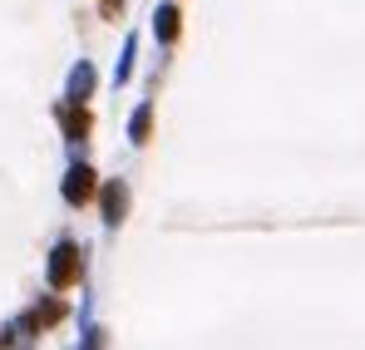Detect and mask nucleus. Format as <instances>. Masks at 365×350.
I'll return each instance as SVG.
<instances>
[{"label": "nucleus", "instance_id": "1", "mask_svg": "<svg viewBox=\"0 0 365 350\" xmlns=\"http://www.w3.org/2000/svg\"><path fill=\"white\" fill-rule=\"evenodd\" d=\"M84 267H79V252L74 247H60V262H55V287H74V277H79Z\"/></svg>", "mask_w": 365, "mask_h": 350}, {"label": "nucleus", "instance_id": "2", "mask_svg": "<svg viewBox=\"0 0 365 350\" xmlns=\"http://www.w3.org/2000/svg\"><path fill=\"white\" fill-rule=\"evenodd\" d=\"M69 197H74V202H89V197H94V173L79 168V173L69 177Z\"/></svg>", "mask_w": 365, "mask_h": 350}]
</instances>
